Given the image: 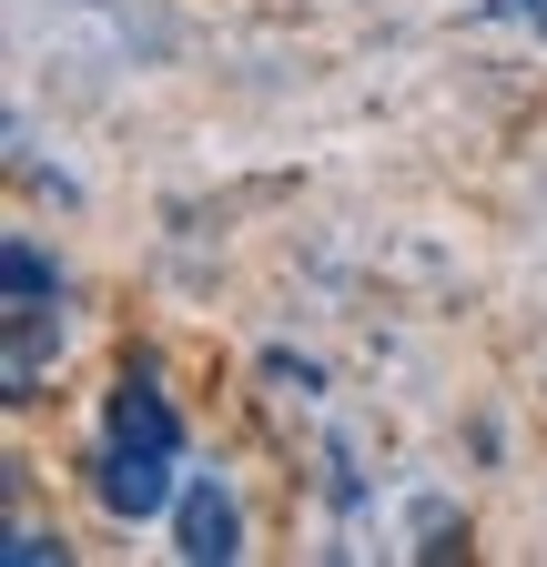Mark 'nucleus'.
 <instances>
[{"label": "nucleus", "mask_w": 547, "mask_h": 567, "mask_svg": "<svg viewBox=\"0 0 547 567\" xmlns=\"http://www.w3.org/2000/svg\"><path fill=\"white\" fill-rule=\"evenodd\" d=\"M173 405L153 395V385H122V405H112V466H102V496L122 517H153L163 496H173Z\"/></svg>", "instance_id": "1"}, {"label": "nucleus", "mask_w": 547, "mask_h": 567, "mask_svg": "<svg viewBox=\"0 0 547 567\" xmlns=\"http://www.w3.org/2000/svg\"><path fill=\"white\" fill-rule=\"evenodd\" d=\"M193 557H234V507L224 496H193Z\"/></svg>", "instance_id": "2"}]
</instances>
